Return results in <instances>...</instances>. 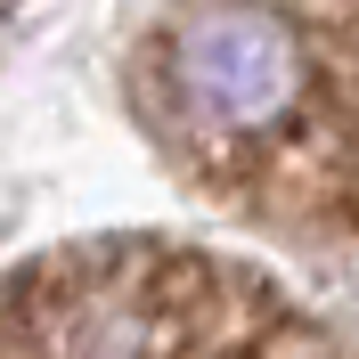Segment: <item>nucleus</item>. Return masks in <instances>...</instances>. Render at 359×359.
I'll return each instance as SVG.
<instances>
[{"instance_id":"obj_1","label":"nucleus","mask_w":359,"mask_h":359,"mask_svg":"<svg viewBox=\"0 0 359 359\" xmlns=\"http://www.w3.org/2000/svg\"><path fill=\"white\" fill-rule=\"evenodd\" d=\"M123 107L212 212L359 253V0H147Z\"/></svg>"},{"instance_id":"obj_2","label":"nucleus","mask_w":359,"mask_h":359,"mask_svg":"<svg viewBox=\"0 0 359 359\" xmlns=\"http://www.w3.org/2000/svg\"><path fill=\"white\" fill-rule=\"evenodd\" d=\"M278 278L188 237H74L0 269V359H311Z\"/></svg>"}]
</instances>
